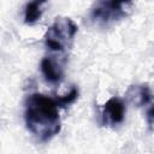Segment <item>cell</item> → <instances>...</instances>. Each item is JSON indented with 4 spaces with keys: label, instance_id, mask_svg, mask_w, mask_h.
I'll use <instances>...</instances> for the list:
<instances>
[{
    "label": "cell",
    "instance_id": "6da1fadb",
    "mask_svg": "<svg viewBox=\"0 0 154 154\" xmlns=\"http://www.w3.org/2000/svg\"><path fill=\"white\" fill-rule=\"evenodd\" d=\"M24 119L28 130L41 141L51 140L61 129L59 107L55 100L40 93H34L26 97Z\"/></svg>",
    "mask_w": 154,
    "mask_h": 154
},
{
    "label": "cell",
    "instance_id": "7a4b0ae2",
    "mask_svg": "<svg viewBox=\"0 0 154 154\" xmlns=\"http://www.w3.org/2000/svg\"><path fill=\"white\" fill-rule=\"evenodd\" d=\"M77 24L69 17H58L45 32V45L59 57L65 58V53L71 48L77 34Z\"/></svg>",
    "mask_w": 154,
    "mask_h": 154
},
{
    "label": "cell",
    "instance_id": "3957f363",
    "mask_svg": "<svg viewBox=\"0 0 154 154\" xmlns=\"http://www.w3.org/2000/svg\"><path fill=\"white\" fill-rule=\"evenodd\" d=\"M134 7L131 1H99L90 11V20L97 26H108L128 17Z\"/></svg>",
    "mask_w": 154,
    "mask_h": 154
},
{
    "label": "cell",
    "instance_id": "277c9868",
    "mask_svg": "<svg viewBox=\"0 0 154 154\" xmlns=\"http://www.w3.org/2000/svg\"><path fill=\"white\" fill-rule=\"evenodd\" d=\"M125 117V105L119 97H111L108 99L101 113V122L103 125H118L123 123Z\"/></svg>",
    "mask_w": 154,
    "mask_h": 154
},
{
    "label": "cell",
    "instance_id": "5b68a950",
    "mask_svg": "<svg viewBox=\"0 0 154 154\" xmlns=\"http://www.w3.org/2000/svg\"><path fill=\"white\" fill-rule=\"evenodd\" d=\"M64 63H65V59L55 55L45 57L41 60V64H40L41 72L49 83H59L63 79Z\"/></svg>",
    "mask_w": 154,
    "mask_h": 154
},
{
    "label": "cell",
    "instance_id": "8992f818",
    "mask_svg": "<svg viewBox=\"0 0 154 154\" xmlns=\"http://www.w3.org/2000/svg\"><path fill=\"white\" fill-rule=\"evenodd\" d=\"M126 97L130 103L136 107L146 106L152 100V91L148 84H134L130 85L126 91Z\"/></svg>",
    "mask_w": 154,
    "mask_h": 154
},
{
    "label": "cell",
    "instance_id": "52a82bcc",
    "mask_svg": "<svg viewBox=\"0 0 154 154\" xmlns=\"http://www.w3.org/2000/svg\"><path fill=\"white\" fill-rule=\"evenodd\" d=\"M45 5V1H31L25 5L24 10V23L25 24H34L37 20H40L42 14V6Z\"/></svg>",
    "mask_w": 154,
    "mask_h": 154
},
{
    "label": "cell",
    "instance_id": "ba28073f",
    "mask_svg": "<svg viewBox=\"0 0 154 154\" xmlns=\"http://www.w3.org/2000/svg\"><path fill=\"white\" fill-rule=\"evenodd\" d=\"M78 97V89L72 85L71 89L69 90V93H66L65 95H61V96H57L54 100L58 105V107H66L71 103H73Z\"/></svg>",
    "mask_w": 154,
    "mask_h": 154
},
{
    "label": "cell",
    "instance_id": "9c48e42d",
    "mask_svg": "<svg viewBox=\"0 0 154 154\" xmlns=\"http://www.w3.org/2000/svg\"><path fill=\"white\" fill-rule=\"evenodd\" d=\"M147 122H148L149 128H152L153 126V107L152 106L149 107V109L147 112Z\"/></svg>",
    "mask_w": 154,
    "mask_h": 154
}]
</instances>
